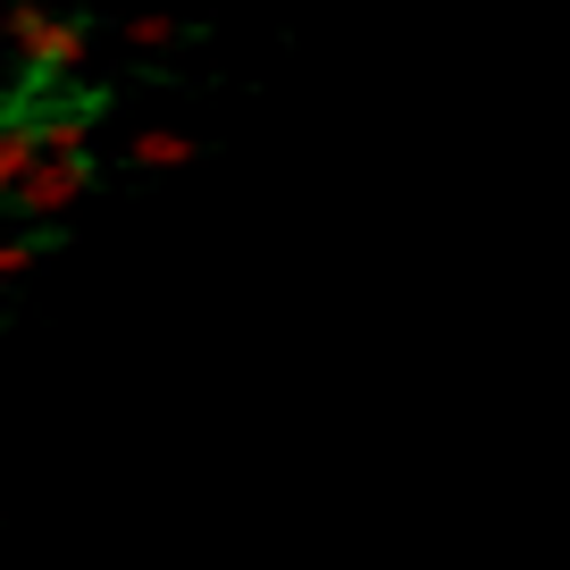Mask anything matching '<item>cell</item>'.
<instances>
[{"instance_id":"1","label":"cell","mask_w":570,"mask_h":570,"mask_svg":"<svg viewBox=\"0 0 570 570\" xmlns=\"http://www.w3.org/2000/svg\"><path fill=\"white\" fill-rule=\"evenodd\" d=\"M0 42L26 59V85H59V76H76L92 59V35L76 18H59V9H42V0H9L0 9Z\"/></svg>"},{"instance_id":"4","label":"cell","mask_w":570,"mask_h":570,"mask_svg":"<svg viewBox=\"0 0 570 570\" xmlns=\"http://www.w3.org/2000/svg\"><path fill=\"white\" fill-rule=\"evenodd\" d=\"M126 151H135V168H194L202 142H194V135H177V126H142Z\"/></svg>"},{"instance_id":"3","label":"cell","mask_w":570,"mask_h":570,"mask_svg":"<svg viewBox=\"0 0 570 570\" xmlns=\"http://www.w3.org/2000/svg\"><path fill=\"white\" fill-rule=\"evenodd\" d=\"M35 160H42V126L9 118V126H0V202H18V185L35 177Z\"/></svg>"},{"instance_id":"5","label":"cell","mask_w":570,"mask_h":570,"mask_svg":"<svg viewBox=\"0 0 570 570\" xmlns=\"http://www.w3.org/2000/svg\"><path fill=\"white\" fill-rule=\"evenodd\" d=\"M168 42H177V18H168V9H135V18H126V51H168Z\"/></svg>"},{"instance_id":"2","label":"cell","mask_w":570,"mask_h":570,"mask_svg":"<svg viewBox=\"0 0 570 570\" xmlns=\"http://www.w3.org/2000/svg\"><path fill=\"white\" fill-rule=\"evenodd\" d=\"M85 177H92V160L42 151V160H35V177L18 185V210H26V218H68V210H76V194H85Z\"/></svg>"},{"instance_id":"6","label":"cell","mask_w":570,"mask_h":570,"mask_svg":"<svg viewBox=\"0 0 570 570\" xmlns=\"http://www.w3.org/2000/svg\"><path fill=\"white\" fill-rule=\"evenodd\" d=\"M0 126H9V101H0Z\"/></svg>"}]
</instances>
